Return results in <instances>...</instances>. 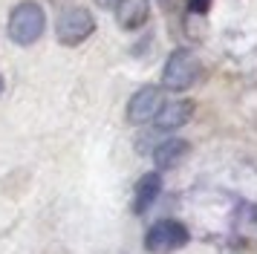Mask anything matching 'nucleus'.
Here are the masks:
<instances>
[{
    "label": "nucleus",
    "instance_id": "nucleus-1",
    "mask_svg": "<svg viewBox=\"0 0 257 254\" xmlns=\"http://www.w3.org/2000/svg\"><path fill=\"white\" fill-rule=\"evenodd\" d=\"M47 29V15L44 9L32 3V0H26L21 6H15L12 9V18H9V38H12L15 44L21 46H29L35 44L38 38L44 35Z\"/></svg>",
    "mask_w": 257,
    "mask_h": 254
},
{
    "label": "nucleus",
    "instance_id": "nucleus-2",
    "mask_svg": "<svg viewBox=\"0 0 257 254\" xmlns=\"http://www.w3.org/2000/svg\"><path fill=\"white\" fill-rule=\"evenodd\" d=\"M199 75V61L194 52H188V49H176L174 55L168 58V64H165V75H162V84L168 90H176L182 92L188 90Z\"/></svg>",
    "mask_w": 257,
    "mask_h": 254
},
{
    "label": "nucleus",
    "instance_id": "nucleus-3",
    "mask_svg": "<svg viewBox=\"0 0 257 254\" xmlns=\"http://www.w3.org/2000/svg\"><path fill=\"white\" fill-rule=\"evenodd\" d=\"M188 242V228L176 219H159L156 225H151L148 237H145V245L148 251L153 254H168V251H176Z\"/></svg>",
    "mask_w": 257,
    "mask_h": 254
},
{
    "label": "nucleus",
    "instance_id": "nucleus-4",
    "mask_svg": "<svg viewBox=\"0 0 257 254\" xmlns=\"http://www.w3.org/2000/svg\"><path fill=\"white\" fill-rule=\"evenodd\" d=\"M55 32H58V41L67 46H75L87 41L90 35L95 32V21L93 15L81 6H75V9H67L64 15L58 18V26H55Z\"/></svg>",
    "mask_w": 257,
    "mask_h": 254
},
{
    "label": "nucleus",
    "instance_id": "nucleus-5",
    "mask_svg": "<svg viewBox=\"0 0 257 254\" xmlns=\"http://www.w3.org/2000/svg\"><path fill=\"white\" fill-rule=\"evenodd\" d=\"M162 90L159 87H142L127 104V118L133 124H145V121H151L159 115L162 110Z\"/></svg>",
    "mask_w": 257,
    "mask_h": 254
},
{
    "label": "nucleus",
    "instance_id": "nucleus-6",
    "mask_svg": "<svg viewBox=\"0 0 257 254\" xmlns=\"http://www.w3.org/2000/svg\"><path fill=\"white\" fill-rule=\"evenodd\" d=\"M162 191V176L159 173H145L136 185V196H133V211L136 214H145L148 208L156 202V196Z\"/></svg>",
    "mask_w": 257,
    "mask_h": 254
},
{
    "label": "nucleus",
    "instance_id": "nucleus-7",
    "mask_svg": "<svg viewBox=\"0 0 257 254\" xmlns=\"http://www.w3.org/2000/svg\"><path fill=\"white\" fill-rule=\"evenodd\" d=\"M194 113V104L191 101H171V104H162V110L156 115V127L159 130H176L182 127L191 118Z\"/></svg>",
    "mask_w": 257,
    "mask_h": 254
},
{
    "label": "nucleus",
    "instance_id": "nucleus-8",
    "mask_svg": "<svg viewBox=\"0 0 257 254\" xmlns=\"http://www.w3.org/2000/svg\"><path fill=\"white\" fill-rule=\"evenodd\" d=\"M148 15H151L148 0H121L116 6V18L124 29H139L142 23L148 21Z\"/></svg>",
    "mask_w": 257,
    "mask_h": 254
},
{
    "label": "nucleus",
    "instance_id": "nucleus-9",
    "mask_svg": "<svg viewBox=\"0 0 257 254\" xmlns=\"http://www.w3.org/2000/svg\"><path fill=\"white\" fill-rule=\"evenodd\" d=\"M185 156H188V142H182V139H168V142H162L153 150V159H156V165L162 171L165 168H176Z\"/></svg>",
    "mask_w": 257,
    "mask_h": 254
},
{
    "label": "nucleus",
    "instance_id": "nucleus-10",
    "mask_svg": "<svg viewBox=\"0 0 257 254\" xmlns=\"http://www.w3.org/2000/svg\"><path fill=\"white\" fill-rule=\"evenodd\" d=\"M211 6V0H188V9L194 12V15H205Z\"/></svg>",
    "mask_w": 257,
    "mask_h": 254
},
{
    "label": "nucleus",
    "instance_id": "nucleus-11",
    "mask_svg": "<svg viewBox=\"0 0 257 254\" xmlns=\"http://www.w3.org/2000/svg\"><path fill=\"white\" fill-rule=\"evenodd\" d=\"M95 3H98L101 9H116V6L121 3V0H95Z\"/></svg>",
    "mask_w": 257,
    "mask_h": 254
},
{
    "label": "nucleus",
    "instance_id": "nucleus-12",
    "mask_svg": "<svg viewBox=\"0 0 257 254\" xmlns=\"http://www.w3.org/2000/svg\"><path fill=\"white\" fill-rule=\"evenodd\" d=\"M0 90H3V78H0Z\"/></svg>",
    "mask_w": 257,
    "mask_h": 254
}]
</instances>
